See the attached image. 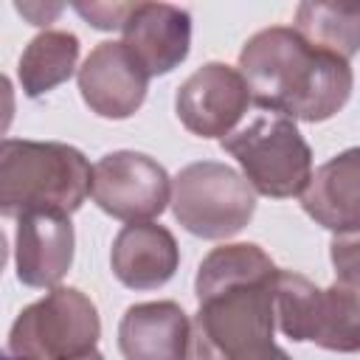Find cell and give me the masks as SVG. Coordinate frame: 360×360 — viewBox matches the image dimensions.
Returning a JSON list of instances; mask_svg holds the SVG:
<instances>
[{
	"mask_svg": "<svg viewBox=\"0 0 360 360\" xmlns=\"http://www.w3.org/2000/svg\"><path fill=\"white\" fill-rule=\"evenodd\" d=\"M278 267L250 242L214 248L194 278V332L219 360H292L276 340L273 281Z\"/></svg>",
	"mask_w": 360,
	"mask_h": 360,
	"instance_id": "cell-1",
	"label": "cell"
},
{
	"mask_svg": "<svg viewBox=\"0 0 360 360\" xmlns=\"http://www.w3.org/2000/svg\"><path fill=\"white\" fill-rule=\"evenodd\" d=\"M239 76L250 101L290 121H326L352 96V62L312 48L295 28L253 34L239 53Z\"/></svg>",
	"mask_w": 360,
	"mask_h": 360,
	"instance_id": "cell-2",
	"label": "cell"
},
{
	"mask_svg": "<svg viewBox=\"0 0 360 360\" xmlns=\"http://www.w3.org/2000/svg\"><path fill=\"white\" fill-rule=\"evenodd\" d=\"M87 158L59 141L0 138V217L73 214L90 194Z\"/></svg>",
	"mask_w": 360,
	"mask_h": 360,
	"instance_id": "cell-3",
	"label": "cell"
},
{
	"mask_svg": "<svg viewBox=\"0 0 360 360\" xmlns=\"http://www.w3.org/2000/svg\"><path fill=\"white\" fill-rule=\"evenodd\" d=\"M273 309L290 340H309L329 352H357V287L335 278L321 290L309 278L278 270L273 281Z\"/></svg>",
	"mask_w": 360,
	"mask_h": 360,
	"instance_id": "cell-4",
	"label": "cell"
},
{
	"mask_svg": "<svg viewBox=\"0 0 360 360\" xmlns=\"http://www.w3.org/2000/svg\"><path fill=\"white\" fill-rule=\"evenodd\" d=\"M222 149L236 158L242 177L264 197H295L312 174V152L295 121L267 112L256 115L248 127L228 132Z\"/></svg>",
	"mask_w": 360,
	"mask_h": 360,
	"instance_id": "cell-5",
	"label": "cell"
},
{
	"mask_svg": "<svg viewBox=\"0 0 360 360\" xmlns=\"http://www.w3.org/2000/svg\"><path fill=\"white\" fill-rule=\"evenodd\" d=\"M98 335L96 304L76 287H51L11 323L8 352L11 360H73L96 349Z\"/></svg>",
	"mask_w": 360,
	"mask_h": 360,
	"instance_id": "cell-6",
	"label": "cell"
},
{
	"mask_svg": "<svg viewBox=\"0 0 360 360\" xmlns=\"http://www.w3.org/2000/svg\"><path fill=\"white\" fill-rule=\"evenodd\" d=\"M169 202L174 219L188 233L202 239H228L250 222L256 211V191L228 163L197 160L177 172Z\"/></svg>",
	"mask_w": 360,
	"mask_h": 360,
	"instance_id": "cell-7",
	"label": "cell"
},
{
	"mask_svg": "<svg viewBox=\"0 0 360 360\" xmlns=\"http://www.w3.org/2000/svg\"><path fill=\"white\" fill-rule=\"evenodd\" d=\"M93 202L124 222H152L172 200L166 169L143 152H110L90 172Z\"/></svg>",
	"mask_w": 360,
	"mask_h": 360,
	"instance_id": "cell-8",
	"label": "cell"
},
{
	"mask_svg": "<svg viewBox=\"0 0 360 360\" xmlns=\"http://www.w3.org/2000/svg\"><path fill=\"white\" fill-rule=\"evenodd\" d=\"M250 93L236 68L208 62L197 68L174 96L180 124L200 138H225L248 112Z\"/></svg>",
	"mask_w": 360,
	"mask_h": 360,
	"instance_id": "cell-9",
	"label": "cell"
},
{
	"mask_svg": "<svg viewBox=\"0 0 360 360\" xmlns=\"http://www.w3.org/2000/svg\"><path fill=\"white\" fill-rule=\"evenodd\" d=\"M149 76L124 42H98L79 68V93L101 118H129L146 98Z\"/></svg>",
	"mask_w": 360,
	"mask_h": 360,
	"instance_id": "cell-10",
	"label": "cell"
},
{
	"mask_svg": "<svg viewBox=\"0 0 360 360\" xmlns=\"http://www.w3.org/2000/svg\"><path fill=\"white\" fill-rule=\"evenodd\" d=\"M124 48L146 70V76H163L174 70L191 45V17L172 3H132L124 17Z\"/></svg>",
	"mask_w": 360,
	"mask_h": 360,
	"instance_id": "cell-11",
	"label": "cell"
},
{
	"mask_svg": "<svg viewBox=\"0 0 360 360\" xmlns=\"http://www.w3.org/2000/svg\"><path fill=\"white\" fill-rule=\"evenodd\" d=\"M73 242L68 214H22L17 219V278L25 287H56L73 264Z\"/></svg>",
	"mask_w": 360,
	"mask_h": 360,
	"instance_id": "cell-12",
	"label": "cell"
},
{
	"mask_svg": "<svg viewBox=\"0 0 360 360\" xmlns=\"http://www.w3.org/2000/svg\"><path fill=\"white\" fill-rule=\"evenodd\" d=\"M110 264L124 287L158 290L174 276L180 248L169 228L158 222H129L112 239Z\"/></svg>",
	"mask_w": 360,
	"mask_h": 360,
	"instance_id": "cell-13",
	"label": "cell"
},
{
	"mask_svg": "<svg viewBox=\"0 0 360 360\" xmlns=\"http://www.w3.org/2000/svg\"><path fill=\"white\" fill-rule=\"evenodd\" d=\"M191 321L174 301H146L124 312L118 349L127 360H186Z\"/></svg>",
	"mask_w": 360,
	"mask_h": 360,
	"instance_id": "cell-14",
	"label": "cell"
},
{
	"mask_svg": "<svg viewBox=\"0 0 360 360\" xmlns=\"http://www.w3.org/2000/svg\"><path fill=\"white\" fill-rule=\"evenodd\" d=\"M357 174H360L357 149H346L343 155L318 166L301 191L304 211L318 225L335 231L338 236L357 233L360 225Z\"/></svg>",
	"mask_w": 360,
	"mask_h": 360,
	"instance_id": "cell-15",
	"label": "cell"
},
{
	"mask_svg": "<svg viewBox=\"0 0 360 360\" xmlns=\"http://www.w3.org/2000/svg\"><path fill=\"white\" fill-rule=\"evenodd\" d=\"M79 59V39L70 31H42L37 34L17 65L20 84L28 98H37L56 84L68 82L70 73L76 70Z\"/></svg>",
	"mask_w": 360,
	"mask_h": 360,
	"instance_id": "cell-16",
	"label": "cell"
},
{
	"mask_svg": "<svg viewBox=\"0 0 360 360\" xmlns=\"http://www.w3.org/2000/svg\"><path fill=\"white\" fill-rule=\"evenodd\" d=\"M295 31L312 48L352 62L360 42V8L340 3H301L295 8Z\"/></svg>",
	"mask_w": 360,
	"mask_h": 360,
	"instance_id": "cell-17",
	"label": "cell"
},
{
	"mask_svg": "<svg viewBox=\"0 0 360 360\" xmlns=\"http://www.w3.org/2000/svg\"><path fill=\"white\" fill-rule=\"evenodd\" d=\"M132 3H76L73 8L93 25L101 31H112L124 25V17L129 14Z\"/></svg>",
	"mask_w": 360,
	"mask_h": 360,
	"instance_id": "cell-18",
	"label": "cell"
},
{
	"mask_svg": "<svg viewBox=\"0 0 360 360\" xmlns=\"http://www.w3.org/2000/svg\"><path fill=\"white\" fill-rule=\"evenodd\" d=\"M332 262L338 267V281L357 287V233L335 236V242H332Z\"/></svg>",
	"mask_w": 360,
	"mask_h": 360,
	"instance_id": "cell-19",
	"label": "cell"
},
{
	"mask_svg": "<svg viewBox=\"0 0 360 360\" xmlns=\"http://www.w3.org/2000/svg\"><path fill=\"white\" fill-rule=\"evenodd\" d=\"M14 107H17V101H14V87H11L8 76L0 73V138L8 132V127H11V121H14Z\"/></svg>",
	"mask_w": 360,
	"mask_h": 360,
	"instance_id": "cell-20",
	"label": "cell"
},
{
	"mask_svg": "<svg viewBox=\"0 0 360 360\" xmlns=\"http://www.w3.org/2000/svg\"><path fill=\"white\" fill-rule=\"evenodd\" d=\"M17 11L22 17H28L34 25H45L51 17H56L62 11V6H25V3H17Z\"/></svg>",
	"mask_w": 360,
	"mask_h": 360,
	"instance_id": "cell-21",
	"label": "cell"
},
{
	"mask_svg": "<svg viewBox=\"0 0 360 360\" xmlns=\"http://www.w3.org/2000/svg\"><path fill=\"white\" fill-rule=\"evenodd\" d=\"M186 360H219L217 357V352L191 329V346H188V354H186Z\"/></svg>",
	"mask_w": 360,
	"mask_h": 360,
	"instance_id": "cell-22",
	"label": "cell"
},
{
	"mask_svg": "<svg viewBox=\"0 0 360 360\" xmlns=\"http://www.w3.org/2000/svg\"><path fill=\"white\" fill-rule=\"evenodd\" d=\"M6 259H8V248H6V236H3V231H0V273H3V267H6Z\"/></svg>",
	"mask_w": 360,
	"mask_h": 360,
	"instance_id": "cell-23",
	"label": "cell"
},
{
	"mask_svg": "<svg viewBox=\"0 0 360 360\" xmlns=\"http://www.w3.org/2000/svg\"><path fill=\"white\" fill-rule=\"evenodd\" d=\"M73 360H104V354L96 352V349H90V352H84V354H79V357H73Z\"/></svg>",
	"mask_w": 360,
	"mask_h": 360,
	"instance_id": "cell-24",
	"label": "cell"
},
{
	"mask_svg": "<svg viewBox=\"0 0 360 360\" xmlns=\"http://www.w3.org/2000/svg\"><path fill=\"white\" fill-rule=\"evenodd\" d=\"M0 360H11V357H6V352H3V349H0Z\"/></svg>",
	"mask_w": 360,
	"mask_h": 360,
	"instance_id": "cell-25",
	"label": "cell"
}]
</instances>
